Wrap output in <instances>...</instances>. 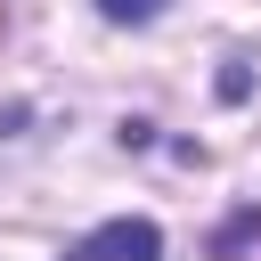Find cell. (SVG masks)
Masks as SVG:
<instances>
[{
  "label": "cell",
  "mask_w": 261,
  "mask_h": 261,
  "mask_svg": "<svg viewBox=\"0 0 261 261\" xmlns=\"http://www.w3.org/2000/svg\"><path fill=\"white\" fill-rule=\"evenodd\" d=\"M245 237H261V212H237V220H228V228H220V253H237V245H245Z\"/></svg>",
  "instance_id": "3"
},
{
  "label": "cell",
  "mask_w": 261,
  "mask_h": 261,
  "mask_svg": "<svg viewBox=\"0 0 261 261\" xmlns=\"http://www.w3.org/2000/svg\"><path fill=\"white\" fill-rule=\"evenodd\" d=\"M65 261H163V228L139 220V212H122V220L90 228L82 245H65Z\"/></svg>",
  "instance_id": "1"
},
{
  "label": "cell",
  "mask_w": 261,
  "mask_h": 261,
  "mask_svg": "<svg viewBox=\"0 0 261 261\" xmlns=\"http://www.w3.org/2000/svg\"><path fill=\"white\" fill-rule=\"evenodd\" d=\"M163 8H171V0H98V16H106V24H155Z\"/></svg>",
  "instance_id": "2"
}]
</instances>
